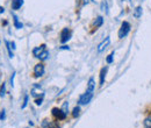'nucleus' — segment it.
Returning <instances> with one entry per match:
<instances>
[{
	"label": "nucleus",
	"instance_id": "f257e3e1",
	"mask_svg": "<svg viewBox=\"0 0 151 128\" xmlns=\"http://www.w3.org/2000/svg\"><path fill=\"white\" fill-rule=\"evenodd\" d=\"M130 28H132L130 23L128 21H123L121 25V28L119 30V38H123V37L127 36L130 33Z\"/></svg>",
	"mask_w": 151,
	"mask_h": 128
},
{
	"label": "nucleus",
	"instance_id": "f03ea898",
	"mask_svg": "<svg viewBox=\"0 0 151 128\" xmlns=\"http://www.w3.org/2000/svg\"><path fill=\"white\" fill-rule=\"evenodd\" d=\"M92 98H93V92L91 91H87L84 93V94H81L80 95V98H79V105H87L91 100H92Z\"/></svg>",
	"mask_w": 151,
	"mask_h": 128
},
{
	"label": "nucleus",
	"instance_id": "7ed1b4c3",
	"mask_svg": "<svg viewBox=\"0 0 151 128\" xmlns=\"http://www.w3.org/2000/svg\"><path fill=\"white\" fill-rule=\"evenodd\" d=\"M52 114H54V116H56L58 120H64L66 118V113L62 108H57V107L52 108Z\"/></svg>",
	"mask_w": 151,
	"mask_h": 128
},
{
	"label": "nucleus",
	"instance_id": "20e7f679",
	"mask_svg": "<svg viewBox=\"0 0 151 128\" xmlns=\"http://www.w3.org/2000/svg\"><path fill=\"white\" fill-rule=\"evenodd\" d=\"M44 71H45L44 65L42 63H38V64L35 65V68H34V76L35 77H41V76L44 74Z\"/></svg>",
	"mask_w": 151,
	"mask_h": 128
},
{
	"label": "nucleus",
	"instance_id": "39448f33",
	"mask_svg": "<svg viewBox=\"0 0 151 128\" xmlns=\"http://www.w3.org/2000/svg\"><path fill=\"white\" fill-rule=\"evenodd\" d=\"M70 37H71V32L68 28H64L62 30V33H60V42L65 43V42H68L70 40Z\"/></svg>",
	"mask_w": 151,
	"mask_h": 128
},
{
	"label": "nucleus",
	"instance_id": "423d86ee",
	"mask_svg": "<svg viewBox=\"0 0 151 128\" xmlns=\"http://www.w3.org/2000/svg\"><path fill=\"white\" fill-rule=\"evenodd\" d=\"M109 43H111V38H109V37H106V38L98 46V53H102V51L109 46Z\"/></svg>",
	"mask_w": 151,
	"mask_h": 128
},
{
	"label": "nucleus",
	"instance_id": "0eeeda50",
	"mask_svg": "<svg viewBox=\"0 0 151 128\" xmlns=\"http://www.w3.org/2000/svg\"><path fill=\"white\" fill-rule=\"evenodd\" d=\"M44 50H45V44H42V46L36 47V48H34V49H33V54H34L35 57H38V56L41 55Z\"/></svg>",
	"mask_w": 151,
	"mask_h": 128
},
{
	"label": "nucleus",
	"instance_id": "6e6552de",
	"mask_svg": "<svg viewBox=\"0 0 151 128\" xmlns=\"http://www.w3.org/2000/svg\"><path fill=\"white\" fill-rule=\"evenodd\" d=\"M107 70H108V68H107V67H105V68H102V69H101V71H100V84H99L100 86H102V85H104V83H105Z\"/></svg>",
	"mask_w": 151,
	"mask_h": 128
},
{
	"label": "nucleus",
	"instance_id": "1a4fd4ad",
	"mask_svg": "<svg viewBox=\"0 0 151 128\" xmlns=\"http://www.w3.org/2000/svg\"><path fill=\"white\" fill-rule=\"evenodd\" d=\"M95 89V82H94V78L91 77L88 79V83H87V91H91V92H94Z\"/></svg>",
	"mask_w": 151,
	"mask_h": 128
},
{
	"label": "nucleus",
	"instance_id": "9d476101",
	"mask_svg": "<svg viewBox=\"0 0 151 128\" xmlns=\"http://www.w3.org/2000/svg\"><path fill=\"white\" fill-rule=\"evenodd\" d=\"M23 5V0H13L12 1V9H19L21 6Z\"/></svg>",
	"mask_w": 151,
	"mask_h": 128
},
{
	"label": "nucleus",
	"instance_id": "9b49d317",
	"mask_svg": "<svg viewBox=\"0 0 151 128\" xmlns=\"http://www.w3.org/2000/svg\"><path fill=\"white\" fill-rule=\"evenodd\" d=\"M102 23H104V18H102V17H98V18L95 19L93 26H94L95 28H99V27L102 26Z\"/></svg>",
	"mask_w": 151,
	"mask_h": 128
},
{
	"label": "nucleus",
	"instance_id": "f8f14e48",
	"mask_svg": "<svg viewBox=\"0 0 151 128\" xmlns=\"http://www.w3.org/2000/svg\"><path fill=\"white\" fill-rule=\"evenodd\" d=\"M143 8L141 7V6H138V7H136V9H135V12H134V17L136 19L141 18L142 17V13H143V11H142Z\"/></svg>",
	"mask_w": 151,
	"mask_h": 128
},
{
	"label": "nucleus",
	"instance_id": "ddd939ff",
	"mask_svg": "<svg viewBox=\"0 0 151 128\" xmlns=\"http://www.w3.org/2000/svg\"><path fill=\"white\" fill-rule=\"evenodd\" d=\"M13 18H14V26H15V28H18V29H21L22 27H23V25L19 22V19L17 15H13Z\"/></svg>",
	"mask_w": 151,
	"mask_h": 128
},
{
	"label": "nucleus",
	"instance_id": "4468645a",
	"mask_svg": "<svg viewBox=\"0 0 151 128\" xmlns=\"http://www.w3.org/2000/svg\"><path fill=\"white\" fill-rule=\"evenodd\" d=\"M143 124H144V127L145 128H151V115L147 116V118L144 119Z\"/></svg>",
	"mask_w": 151,
	"mask_h": 128
},
{
	"label": "nucleus",
	"instance_id": "2eb2a0df",
	"mask_svg": "<svg viewBox=\"0 0 151 128\" xmlns=\"http://www.w3.org/2000/svg\"><path fill=\"white\" fill-rule=\"evenodd\" d=\"M48 57H49V51H47V50H44L41 55L38 56L37 58H40V61H45V59H48Z\"/></svg>",
	"mask_w": 151,
	"mask_h": 128
},
{
	"label": "nucleus",
	"instance_id": "dca6fc26",
	"mask_svg": "<svg viewBox=\"0 0 151 128\" xmlns=\"http://www.w3.org/2000/svg\"><path fill=\"white\" fill-rule=\"evenodd\" d=\"M5 43H6V48H7V51H8V55L11 58H13V53H12V50H11V43L8 42V41H5Z\"/></svg>",
	"mask_w": 151,
	"mask_h": 128
},
{
	"label": "nucleus",
	"instance_id": "f3484780",
	"mask_svg": "<svg viewBox=\"0 0 151 128\" xmlns=\"http://www.w3.org/2000/svg\"><path fill=\"white\" fill-rule=\"evenodd\" d=\"M106 61H107V63H108V64H111V63H113V61H114V51H113V53H111L109 55L107 56V58H106Z\"/></svg>",
	"mask_w": 151,
	"mask_h": 128
},
{
	"label": "nucleus",
	"instance_id": "a211bd4d",
	"mask_svg": "<svg viewBox=\"0 0 151 128\" xmlns=\"http://www.w3.org/2000/svg\"><path fill=\"white\" fill-rule=\"evenodd\" d=\"M79 113H80V108H79V106H77L73 108V112H72V116L73 118H77L78 115H79Z\"/></svg>",
	"mask_w": 151,
	"mask_h": 128
},
{
	"label": "nucleus",
	"instance_id": "6ab92c4d",
	"mask_svg": "<svg viewBox=\"0 0 151 128\" xmlns=\"http://www.w3.org/2000/svg\"><path fill=\"white\" fill-rule=\"evenodd\" d=\"M28 99H29V97L26 94V95H24V100H23V104H22L21 108H26V107H27V105H28Z\"/></svg>",
	"mask_w": 151,
	"mask_h": 128
},
{
	"label": "nucleus",
	"instance_id": "aec40b11",
	"mask_svg": "<svg viewBox=\"0 0 151 128\" xmlns=\"http://www.w3.org/2000/svg\"><path fill=\"white\" fill-rule=\"evenodd\" d=\"M5 92H6V84H5V83H2L1 89H0V95H1V97H4V95H5Z\"/></svg>",
	"mask_w": 151,
	"mask_h": 128
},
{
	"label": "nucleus",
	"instance_id": "412c9836",
	"mask_svg": "<svg viewBox=\"0 0 151 128\" xmlns=\"http://www.w3.org/2000/svg\"><path fill=\"white\" fill-rule=\"evenodd\" d=\"M42 101H43V98L41 97L40 99H36V100H35V104H36L37 106H41V105H42Z\"/></svg>",
	"mask_w": 151,
	"mask_h": 128
},
{
	"label": "nucleus",
	"instance_id": "4be33fe9",
	"mask_svg": "<svg viewBox=\"0 0 151 128\" xmlns=\"http://www.w3.org/2000/svg\"><path fill=\"white\" fill-rule=\"evenodd\" d=\"M14 77H15V72H13L12 77H11V85L14 86Z\"/></svg>",
	"mask_w": 151,
	"mask_h": 128
},
{
	"label": "nucleus",
	"instance_id": "5701e85b",
	"mask_svg": "<svg viewBox=\"0 0 151 128\" xmlns=\"http://www.w3.org/2000/svg\"><path fill=\"white\" fill-rule=\"evenodd\" d=\"M4 119H5V110H2L0 113V120H4Z\"/></svg>",
	"mask_w": 151,
	"mask_h": 128
},
{
	"label": "nucleus",
	"instance_id": "b1692460",
	"mask_svg": "<svg viewBox=\"0 0 151 128\" xmlns=\"http://www.w3.org/2000/svg\"><path fill=\"white\" fill-rule=\"evenodd\" d=\"M69 49H70V48H69L68 46H62V47H60V50H69Z\"/></svg>",
	"mask_w": 151,
	"mask_h": 128
},
{
	"label": "nucleus",
	"instance_id": "393cba45",
	"mask_svg": "<svg viewBox=\"0 0 151 128\" xmlns=\"http://www.w3.org/2000/svg\"><path fill=\"white\" fill-rule=\"evenodd\" d=\"M11 47L13 48V49H15L17 47H15V42H11Z\"/></svg>",
	"mask_w": 151,
	"mask_h": 128
},
{
	"label": "nucleus",
	"instance_id": "a878e982",
	"mask_svg": "<svg viewBox=\"0 0 151 128\" xmlns=\"http://www.w3.org/2000/svg\"><path fill=\"white\" fill-rule=\"evenodd\" d=\"M4 12H5V8H4V7H1V6H0V13H4Z\"/></svg>",
	"mask_w": 151,
	"mask_h": 128
},
{
	"label": "nucleus",
	"instance_id": "bb28decb",
	"mask_svg": "<svg viewBox=\"0 0 151 128\" xmlns=\"http://www.w3.org/2000/svg\"><path fill=\"white\" fill-rule=\"evenodd\" d=\"M129 1H130V2H132V0H129Z\"/></svg>",
	"mask_w": 151,
	"mask_h": 128
},
{
	"label": "nucleus",
	"instance_id": "cd10ccee",
	"mask_svg": "<svg viewBox=\"0 0 151 128\" xmlns=\"http://www.w3.org/2000/svg\"><path fill=\"white\" fill-rule=\"evenodd\" d=\"M91 1H94V0H91Z\"/></svg>",
	"mask_w": 151,
	"mask_h": 128
}]
</instances>
